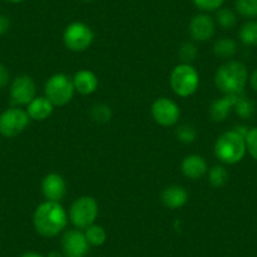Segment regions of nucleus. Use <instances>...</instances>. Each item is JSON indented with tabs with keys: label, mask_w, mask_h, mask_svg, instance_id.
I'll use <instances>...</instances> for the list:
<instances>
[{
	"label": "nucleus",
	"mask_w": 257,
	"mask_h": 257,
	"mask_svg": "<svg viewBox=\"0 0 257 257\" xmlns=\"http://www.w3.org/2000/svg\"><path fill=\"white\" fill-rule=\"evenodd\" d=\"M9 28H11V21H9V18L7 16H4V14H0V36L6 34L9 31Z\"/></svg>",
	"instance_id": "obj_32"
},
{
	"label": "nucleus",
	"mask_w": 257,
	"mask_h": 257,
	"mask_svg": "<svg viewBox=\"0 0 257 257\" xmlns=\"http://www.w3.org/2000/svg\"><path fill=\"white\" fill-rule=\"evenodd\" d=\"M234 111H236L237 115L242 118H249L254 112V103L253 101L247 98L243 93L238 95L236 101V105H234Z\"/></svg>",
	"instance_id": "obj_21"
},
{
	"label": "nucleus",
	"mask_w": 257,
	"mask_h": 257,
	"mask_svg": "<svg viewBox=\"0 0 257 257\" xmlns=\"http://www.w3.org/2000/svg\"><path fill=\"white\" fill-rule=\"evenodd\" d=\"M73 86L81 95H90L97 88L98 80L90 71H80L73 77Z\"/></svg>",
	"instance_id": "obj_17"
},
{
	"label": "nucleus",
	"mask_w": 257,
	"mask_h": 257,
	"mask_svg": "<svg viewBox=\"0 0 257 257\" xmlns=\"http://www.w3.org/2000/svg\"><path fill=\"white\" fill-rule=\"evenodd\" d=\"M9 82V72L4 64L0 63V88L6 87Z\"/></svg>",
	"instance_id": "obj_31"
},
{
	"label": "nucleus",
	"mask_w": 257,
	"mask_h": 257,
	"mask_svg": "<svg viewBox=\"0 0 257 257\" xmlns=\"http://www.w3.org/2000/svg\"><path fill=\"white\" fill-rule=\"evenodd\" d=\"M11 98L14 105H29L36 98V85L29 76H18L11 86Z\"/></svg>",
	"instance_id": "obj_11"
},
{
	"label": "nucleus",
	"mask_w": 257,
	"mask_h": 257,
	"mask_svg": "<svg viewBox=\"0 0 257 257\" xmlns=\"http://www.w3.org/2000/svg\"><path fill=\"white\" fill-rule=\"evenodd\" d=\"M29 123V115L22 108H9L0 115V134L6 138L18 137Z\"/></svg>",
	"instance_id": "obj_8"
},
{
	"label": "nucleus",
	"mask_w": 257,
	"mask_h": 257,
	"mask_svg": "<svg viewBox=\"0 0 257 257\" xmlns=\"http://www.w3.org/2000/svg\"><path fill=\"white\" fill-rule=\"evenodd\" d=\"M85 236L91 246H101L106 241L105 229L101 226H97V224H92V226L87 227L85 232Z\"/></svg>",
	"instance_id": "obj_23"
},
{
	"label": "nucleus",
	"mask_w": 257,
	"mask_h": 257,
	"mask_svg": "<svg viewBox=\"0 0 257 257\" xmlns=\"http://www.w3.org/2000/svg\"><path fill=\"white\" fill-rule=\"evenodd\" d=\"M175 135H177L178 140L182 143H185V144H189V143H193L197 138V132L196 128L190 125H182L177 128L175 132Z\"/></svg>",
	"instance_id": "obj_27"
},
{
	"label": "nucleus",
	"mask_w": 257,
	"mask_h": 257,
	"mask_svg": "<svg viewBox=\"0 0 257 257\" xmlns=\"http://www.w3.org/2000/svg\"><path fill=\"white\" fill-rule=\"evenodd\" d=\"M33 223L41 236L54 237L67 224V214L58 202L47 201L36 209Z\"/></svg>",
	"instance_id": "obj_1"
},
{
	"label": "nucleus",
	"mask_w": 257,
	"mask_h": 257,
	"mask_svg": "<svg viewBox=\"0 0 257 257\" xmlns=\"http://www.w3.org/2000/svg\"><path fill=\"white\" fill-rule=\"evenodd\" d=\"M179 56L184 62L193 61L197 56V47L193 43H190V42H187V43H184L180 47Z\"/></svg>",
	"instance_id": "obj_30"
},
{
	"label": "nucleus",
	"mask_w": 257,
	"mask_h": 257,
	"mask_svg": "<svg viewBox=\"0 0 257 257\" xmlns=\"http://www.w3.org/2000/svg\"><path fill=\"white\" fill-rule=\"evenodd\" d=\"M246 149L254 160H257V127L249 128L248 134L244 138Z\"/></svg>",
	"instance_id": "obj_28"
},
{
	"label": "nucleus",
	"mask_w": 257,
	"mask_h": 257,
	"mask_svg": "<svg viewBox=\"0 0 257 257\" xmlns=\"http://www.w3.org/2000/svg\"><path fill=\"white\" fill-rule=\"evenodd\" d=\"M214 54L222 59H228L236 54L237 52V44L233 39L229 38H222L216 42L214 44Z\"/></svg>",
	"instance_id": "obj_20"
},
{
	"label": "nucleus",
	"mask_w": 257,
	"mask_h": 257,
	"mask_svg": "<svg viewBox=\"0 0 257 257\" xmlns=\"http://www.w3.org/2000/svg\"><path fill=\"white\" fill-rule=\"evenodd\" d=\"M44 91H46V97L53 105L63 106L72 100L75 86L70 77L63 73H57L47 81Z\"/></svg>",
	"instance_id": "obj_5"
},
{
	"label": "nucleus",
	"mask_w": 257,
	"mask_h": 257,
	"mask_svg": "<svg viewBox=\"0 0 257 257\" xmlns=\"http://www.w3.org/2000/svg\"><path fill=\"white\" fill-rule=\"evenodd\" d=\"M153 117L159 125L173 126L178 122L180 116V110L174 101L169 98H158L152 107Z\"/></svg>",
	"instance_id": "obj_10"
},
{
	"label": "nucleus",
	"mask_w": 257,
	"mask_h": 257,
	"mask_svg": "<svg viewBox=\"0 0 257 257\" xmlns=\"http://www.w3.org/2000/svg\"><path fill=\"white\" fill-rule=\"evenodd\" d=\"M48 257H64V256H63V253H61V252L52 251V252H49Z\"/></svg>",
	"instance_id": "obj_36"
},
{
	"label": "nucleus",
	"mask_w": 257,
	"mask_h": 257,
	"mask_svg": "<svg viewBox=\"0 0 257 257\" xmlns=\"http://www.w3.org/2000/svg\"><path fill=\"white\" fill-rule=\"evenodd\" d=\"M236 11L244 18H257V0H236Z\"/></svg>",
	"instance_id": "obj_22"
},
{
	"label": "nucleus",
	"mask_w": 257,
	"mask_h": 257,
	"mask_svg": "<svg viewBox=\"0 0 257 257\" xmlns=\"http://www.w3.org/2000/svg\"><path fill=\"white\" fill-rule=\"evenodd\" d=\"M53 111V103L47 97H36L28 105L27 113L33 120H44Z\"/></svg>",
	"instance_id": "obj_18"
},
{
	"label": "nucleus",
	"mask_w": 257,
	"mask_h": 257,
	"mask_svg": "<svg viewBox=\"0 0 257 257\" xmlns=\"http://www.w3.org/2000/svg\"><path fill=\"white\" fill-rule=\"evenodd\" d=\"M238 37L243 44L248 47L257 46V21H249L241 27Z\"/></svg>",
	"instance_id": "obj_19"
},
{
	"label": "nucleus",
	"mask_w": 257,
	"mask_h": 257,
	"mask_svg": "<svg viewBox=\"0 0 257 257\" xmlns=\"http://www.w3.org/2000/svg\"><path fill=\"white\" fill-rule=\"evenodd\" d=\"M193 3L201 11L214 12L223 6L224 0H193Z\"/></svg>",
	"instance_id": "obj_29"
},
{
	"label": "nucleus",
	"mask_w": 257,
	"mask_h": 257,
	"mask_svg": "<svg viewBox=\"0 0 257 257\" xmlns=\"http://www.w3.org/2000/svg\"><path fill=\"white\" fill-rule=\"evenodd\" d=\"M247 81H248V71L246 66L239 61H228L222 64L214 77L217 88L224 95L243 93Z\"/></svg>",
	"instance_id": "obj_2"
},
{
	"label": "nucleus",
	"mask_w": 257,
	"mask_h": 257,
	"mask_svg": "<svg viewBox=\"0 0 257 257\" xmlns=\"http://www.w3.org/2000/svg\"><path fill=\"white\" fill-rule=\"evenodd\" d=\"M170 85L178 96L188 97L196 92L198 88V72L189 64H179L173 70L172 76H170Z\"/></svg>",
	"instance_id": "obj_4"
},
{
	"label": "nucleus",
	"mask_w": 257,
	"mask_h": 257,
	"mask_svg": "<svg viewBox=\"0 0 257 257\" xmlns=\"http://www.w3.org/2000/svg\"><path fill=\"white\" fill-rule=\"evenodd\" d=\"M162 201L168 208H180L184 206L188 201L187 190L179 185H172V187L165 188L162 193Z\"/></svg>",
	"instance_id": "obj_16"
},
{
	"label": "nucleus",
	"mask_w": 257,
	"mask_h": 257,
	"mask_svg": "<svg viewBox=\"0 0 257 257\" xmlns=\"http://www.w3.org/2000/svg\"><path fill=\"white\" fill-rule=\"evenodd\" d=\"M7 2H9V3H12V4H19V3H22L23 0H7Z\"/></svg>",
	"instance_id": "obj_37"
},
{
	"label": "nucleus",
	"mask_w": 257,
	"mask_h": 257,
	"mask_svg": "<svg viewBox=\"0 0 257 257\" xmlns=\"http://www.w3.org/2000/svg\"><path fill=\"white\" fill-rule=\"evenodd\" d=\"M90 116L95 122L98 123H105L107 121L111 120V110L108 106L102 105V103H98V105H95L90 111Z\"/></svg>",
	"instance_id": "obj_26"
},
{
	"label": "nucleus",
	"mask_w": 257,
	"mask_h": 257,
	"mask_svg": "<svg viewBox=\"0 0 257 257\" xmlns=\"http://www.w3.org/2000/svg\"><path fill=\"white\" fill-rule=\"evenodd\" d=\"M66 47L73 52H82L91 46L93 32L88 26L81 22H75L66 28L63 34Z\"/></svg>",
	"instance_id": "obj_7"
},
{
	"label": "nucleus",
	"mask_w": 257,
	"mask_h": 257,
	"mask_svg": "<svg viewBox=\"0 0 257 257\" xmlns=\"http://www.w3.org/2000/svg\"><path fill=\"white\" fill-rule=\"evenodd\" d=\"M217 23L222 27L223 29H231L236 26L237 17L233 11L228 8H219L217 11Z\"/></svg>",
	"instance_id": "obj_24"
},
{
	"label": "nucleus",
	"mask_w": 257,
	"mask_h": 257,
	"mask_svg": "<svg viewBox=\"0 0 257 257\" xmlns=\"http://www.w3.org/2000/svg\"><path fill=\"white\" fill-rule=\"evenodd\" d=\"M214 22L207 14H198L192 19L189 24V32L190 36L196 41L206 42L212 38L214 34Z\"/></svg>",
	"instance_id": "obj_12"
},
{
	"label": "nucleus",
	"mask_w": 257,
	"mask_h": 257,
	"mask_svg": "<svg viewBox=\"0 0 257 257\" xmlns=\"http://www.w3.org/2000/svg\"><path fill=\"white\" fill-rule=\"evenodd\" d=\"M246 152L244 139L234 130L223 133L217 139L216 145H214L216 157L224 164H236V163L241 162Z\"/></svg>",
	"instance_id": "obj_3"
},
{
	"label": "nucleus",
	"mask_w": 257,
	"mask_h": 257,
	"mask_svg": "<svg viewBox=\"0 0 257 257\" xmlns=\"http://www.w3.org/2000/svg\"><path fill=\"white\" fill-rule=\"evenodd\" d=\"M43 194L48 201L59 202L66 194V183L58 174H48L42 183Z\"/></svg>",
	"instance_id": "obj_13"
},
{
	"label": "nucleus",
	"mask_w": 257,
	"mask_h": 257,
	"mask_svg": "<svg viewBox=\"0 0 257 257\" xmlns=\"http://www.w3.org/2000/svg\"><path fill=\"white\" fill-rule=\"evenodd\" d=\"M82 2H92V0H82Z\"/></svg>",
	"instance_id": "obj_38"
},
{
	"label": "nucleus",
	"mask_w": 257,
	"mask_h": 257,
	"mask_svg": "<svg viewBox=\"0 0 257 257\" xmlns=\"http://www.w3.org/2000/svg\"><path fill=\"white\" fill-rule=\"evenodd\" d=\"M238 95H241V93H238ZM238 95H224L223 97L213 101V103L211 105V110H209L211 117L216 122L226 120L231 111L234 108Z\"/></svg>",
	"instance_id": "obj_14"
},
{
	"label": "nucleus",
	"mask_w": 257,
	"mask_h": 257,
	"mask_svg": "<svg viewBox=\"0 0 257 257\" xmlns=\"http://www.w3.org/2000/svg\"><path fill=\"white\" fill-rule=\"evenodd\" d=\"M22 257H44V256L37 253V252H26V253H24Z\"/></svg>",
	"instance_id": "obj_35"
},
{
	"label": "nucleus",
	"mask_w": 257,
	"mask_h": 257,
	"mask_svg": "<svg viewBox=\"0 0 257 257\" xmlns=\"http://www.w3.org/2000/svg\"><path fill=\"white\" fill-rule=\"evenodd\" d=\"M90 243L85 233L78 229H71L64 233L62 238V253L64 257H85Z\"/></svg>",
	"instance_id": "obj_9"
},
{
	"label": "nucleus",
	"mask_w": 257,
	"mask_h": 257,
	"mask_svg": "<svg viewBox=\"0 0 257 257\" xmlns=\"http://www.w3.org/2000/svg\"><path fill=\"white\" fill-rule=\"evenodd\" d=\"M249 83H251V87L257 92V68L249 76Z\"/></svg>",
	"instance_id": "obj_34"
},
{
	"label": "nucleus",
	"mask_w": 257,
	"mask_h": 257,
	"mask_svg": "<svg viewBox=\"0 0 257 257\" xmlns=\"http://www.w3.org/2000/svg\"><path fill=\"white\" fill-rule=\"evenodd\" d=\"M227 180H228V172L226 170V168L216 165L209 170V182L213 187H223Z\"/></svg>",
	"instance_id": "obj_25"
},
{
	"label": "nucleus",
	"mask_w": 257,
	"mask_h": 257,
	"mask_svg": "<svg viewBox=\"0 0 257 257\" xmlns=\"http://www.w3.org/2000/svg\"><path fill=\"white\" fill-rule=\"evenodd\" d=\"M207 163L199 155H189L182 163V170L189 179H199L207 173Z\"/></svg>",
	"instance_id": "obj_15"
},
{
	"label": "nucleus",
	"mask_w": 257,
	"mask_h": 257,
	"mask_svg": "<svg viewBox=\"0 0 257 257\" xmlns=\"http://www.w3.org/2000/svg\"><path fill=\"white\" fill-rule=\"evenodd\" d=\"M233 130L237 133V134L241 135V137L243 138V139L247 137V134H248V132H249V128L247 127V126H244V125H238V126H236V127H234Z\"/></svg>",
	"instance_id": "obj_33"
},
{
	"label": "nucleus",
	"mask_w": 257,
	"mask_h": 257,
	"mask_svg": "<svg viewBox=\"0 0 257 257\" xmlns=\"http://www.w3.org/2000/svg\"><path fill=\"white\" fill-rule=\"evenodd\" d=\"M98 213L97 202L92 197H81L71 206L70 218L77 228L92 226Z\"/></svg>",
	"instance_id": "obj_6"
}]
</instances>
